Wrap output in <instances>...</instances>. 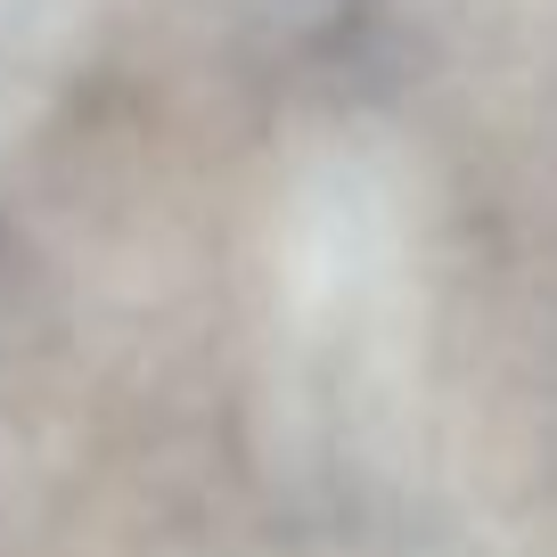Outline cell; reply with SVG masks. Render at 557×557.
<instances>
[{
	"label": "cell",
	"instance_id": "cell-1",
	"mask_svg": "<svg viewBox=\"0 0 557 557\" xmlns=\"http://www.w3.org/2000/svg\"><path fill=\"white\" fill-rule=\"evenodd\" d=\"M58 9H41V0H0V123H9V74L25 83V66L41 58V25H50Z\"/></svg>",
	"mask_w": 557,
	"mask_h": 557
}]
</instances>
